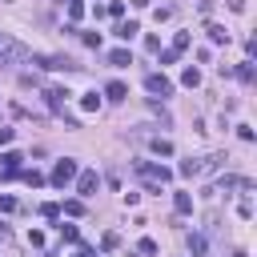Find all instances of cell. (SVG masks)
Returning <instances> with one entry per match:
<instances>
[{"label":"cell","instance_id":"cell-1","mask_svg":"<svg viewBox=\"0 0 257 257\" xmlns=\"http://www.w3.org/2000/svg\"><path fill=\"white\" fill-rule=\"evenodd\" d=\"M137 173H141V177H145V181H149L153 189H161V185H165V181L173 177V173H169L165 165H153V161H137Z\"/></svg>","mask_w":257,"mask_h":257},{"label":"cell","instance_id":"cell-2","mask_svg":"<svg viewBox=\"0 0 257 257\" xmlns=\"http://www.w3.org/2000/svg\"><path fill=\"white\" fill-rule=\"evenodd\" d=\"M145 88H149L153 96H173V80H169L165 72H149V76H145Z\"/></svg>","mask_w":257,"mask_h":257},{"label":"cell","instance_id":"cell-3","mask_svg":"<svg viewBox=\"0 0 257 257\" xmlns=\"http://www.w3.org/2000/svg\"><path fill=\"white\" fill-rule=\"evenodd\" d=\"M72 177H76V161H72V157L56 161V169H52V185H56V189H64V185H68Z\"/></svg>","mask_w":257,"mask_h":257},{"label":"cell","instance_id":"cell-4","mask_svg":"<svg viewBox=\"0 0 257 257\" xmlns=\"http://www.w3.org/2000/svg\"><path fill=\"white\" fill-rule=\"evenodd\" d=\"M96 185H100V177H96L92 169L76 177V193H80V197H92V193H96Z\"/></svg>","mask_w":257,"mask_h":257},{"label":"cell","instance_id":"cell-5","mask_svg":"<svg viewBox=\"0 0 257 257\" xmlns=\"http://www.w3.org/2000/svg\"><path fill=\"white\" fill-rule=\"evenodd\" d=\"M108 64H112V68H128V64H133V52H128V48H112V52H108Z\"/></svg>","mask_w":257,"mask_h":257},{"label":"cell","instance_id":"cell-6","mask_svg":"<svg viewBox=\"0 0 257 257\" xmlns=\"http://www.w3.org/2000/svg\"><path fill=\"white\" fill-rule=\"evenodd\" d=\"M44 96H48V104H52V108H56V112H64V100H68V96H72V92H68V88H48V92H44Z\"/></svg>","mask_w":257,"mask_h":257},{"label":"cell","instance_id":"cell-7","mask_svg":"<svg viewBox=\"0 0 257 257\" xmlns=\"http://www.w3.org/2000/svg\"><path fill=\"white\" fill-rule=\"evenodd\" d=\"M104 96H108V100H124V96H128V84H120V80H108V84H104Z\"/></svg>","mask_w":257,"mask_h":257},{"label":"cell","instance_id":"cell-8","mask_svg":"<svg viewBox=\"0 0 257 257\" xmlns=\"http://www.w3.org/2000/svg\"><path fill=\"white\" fill-rule=\"evenodd\" d=\"M173 209H177L181 217H189V213H193V197H189V193H173Z\"/></svg>","mask_w":257,"mask_h":257},{"label":"cell","instance_id":"cell-9","mask_svg":"<svg viewBox=\"0 0 257 257\" xmlns=\"http://www.w3.org/2000/svg\"><path fill=\"white\" fill-rule=\"evenodd\" d=\"M137 32H141V28H137V20H124V24H116V32H112V36H116V40H133Z\"/></svg>","mask_w":257,"mask_h":257},{"label":"cell","instance_id":"cell-10","mask_svg":"<svg viewBox=\"0 0 257 257\" xmlns=\"http://www.w3.org/2000/svg\"><path fill=\"white\" fill-rule=\"evenodd\" d=\"M205 32H209V40H213V44H229V28H225V24H209Z\"/></svg>","mask_w":257,"mask_h":257},{"label":"cell","instance_id":"cell-11","mask_svg":"<svg viewBox=\"0 0 257 257\" xmlns=\"http://www.w3.org/2000/svg\"><path fill=\"white\" fill-rule=\"evenodd\" d=\"M0 161H4V173H20V161H24V157H20L16 149H8V153H4Z\"/></svg>","mask_w":257,"mask_h":257},{"label":"cell","instance_id":"cell-12","mask_svg":"<svg viewBox=\"0 0 257 257\" xmlns=\"http://www.w3.org/2000/svg\"><path fill=\"white\" fill-rule=\"evenodd\" d=\"M149 149H153L157 157H169V153H173V141H165V137H153V141H149Z\"/></svg>","mask_w":257,"mask_h":257},{"label":"cell","instance_id":"cell-13","mask_svg":"<svg viewBox=\"0 0 257 257\" xmlns=\"http://www.w3.org/2000/svg\"><path fill=\"white\" fill-rule=\"evenodd\" d=\"M181 84H185V88H197V84H201V72H197V68H185V72H181Z\"/></svg>","mask_w":257,"mask_h":257},{"label":"cell","instance_id":"cell-14","mask_svg":"<svg viewBox=\"0 0 257 257\" xmlns=\"http://www.w3.org/2000/svg\"><path fill=\"white\" fill-rule=\"evenodd\" d=\"M80 108H84V112H96V108H100V96H96V92H84V96H80Z\"/></svg>","mask_w":257,"mask_h":257},{"label":"cell","instance_id":"cell-15","mask_svg":"<svg viewBox=\"0 0 257 257\" xmlns=\"http://www.w3.org/2000/svg\"><path fill=\"white\" fill-rule=\"evenodd\" d=\"M185 48H189V32H177V36H173V52H177V56H181V52H185Z\"/></svg>","mask_w":257,"mask_h":257},{"label":"cell","instance_id":"cell-16","mask_svg":"<svg viewBox=\"0 0 257 257\" xmlns=\"http://www.w3.org/2000/svg\"><path fill=\"white\" fill-rule=\"evenodd\" d=\"M20 177H24V185H32V189H36V185H44V177H40V173H36V169H24V173H20Z\"/></svg>","mask_w":257,"mask_h":257},{"label":"cell","instance_id":"cell-17","mask_svg":"<svg viewBox=\"0 0 257 257\" xmlns=\"http://www.w3.org/2000/svg\"><path fill=\"white\" fill-rule=\"evenodd\" d=\"M40 213H44L48 221H56V217H60V205H56V201H44V205H40Z\"/></svg>","mask_w":257,"mask_h":257},{"label":"cell","instance_id":"cell-18","mask_svg":"<svg viewBox=\"0 0 257 257\" xmlns=\"http://www.w3.org/2000/svg\"><path fill=\"white\" fill-rule=\"evenodd\" d=\"M56 229H60L64 241H80V229H76V225H56Z\"/></svg>","mask_w":257,"mask_h":257},{"label":"cell","instance_id":"cell-19","mask_svg":"<svg viewBox=\"0 0 257 257\" xmlns=\"http://www.w3.org/2000/svg\"><path fill=\"white\" fill-rule=\"evenodd\" d=\"M137 249H141V253H145V257H153V253H157V249H161V245H157V241H153V237H141V245H137Z\"/></svg>","mask_w":257,"mask_h":257},{"label":"cell","instance_id":"cell-20","mask_svg":"<svg viewBox=\"0 0 257 257\" xmlns=\"http://www.w3.org/2000/svg\"><path fill=\"white\" fill-rule=\"evenodd\" d=\"M84 16V4L80 0H68V20H80Z\"/></svg>","mask_w":257,"mask_h":257},{"label":"cell","instance_id":"cell-21","mask_svg":"<svg viewBox=\"0 0 257 257\" xmlns=\"http://www.w3.org/2000/svg\"><path fill=\"white\" fill-rule=\"evenodd\" d=\"M189 249H193V257H201V253H205V237H201V233L189 237Z\"/></svg>","mask_w":257,"mask_h":257},{"label":"cell","instance_id":"cell-22","mask_svg":"<svg viewBox=\"0 0 257 257\" xmlns=\"http://www.w3.org/2000/svg\"><path fill=\"white\" fill-rule=\"evenodd\" d=\"M64 213H68V217H80V213H84V205H80V201H68V205H64Z\"/></svg>","mask_w":257,"mask_h":257},{"label":"cell","instance_id":"cell-23","mask_svg":"<svg viewBox=\"0 0 257 257\" xmlns=\"http://www.w3.org/2000/svg\"><path fill=\"white\" fill-rule=\"evenodd\" d=\"M237 213H241V217H245V221H249V217H253V201H249V197H245V201H241V205H237Z\"/></svg>","mask_w":257,"mask_h":257},{"label":"cell","instance_id":"cell-24","mask_svg":"<svg viewBox=\"0 0 257 257\" xmlns=\"http://www.w3.org/2000/svg\"><path fill=\"white\" fill-rule=\"evenodd\" d=\"M100 245H104V249H116V245H120V237H116V233H104V237H100Z\"/></svg>","mask_w":257,"mask_h":257},{"label":"cell","instance_id":"cell-25","mask_svg":"<svg viewBox=\"0 0 257 257\" xmlns=\"http://www.w3.org/2000/svg\"><path fill=\"white\" fill-rule=\"evenodd\" d=\"M12 209H16V197L4 193V197H0V213H12Z\"/></svg>","mask_w":257,"mask_h":257},{"label":"cell","instance_id":"cell-26","mask_svg":"<svg viewBox=\"0 0 257 257\" xmlns=\"http://www.w3.org/2000/svg\"><path fill=\"white\" fill-rule=\"evenodd\" d=\"M84 44L88 48H100V32H84Z\"/></svg>","mask_w":257,"mask_h":257},{"label":"cell","instance_id":"cell-27","mask_svg":"<svg viewBox=\"0 0 257 257\" xmlns=\"http://www.w3.org/2000/svg\"><path fill=\"white\" fill-rule=\"evenodd\" d=\"M12 137H16L12 128H0V145H12Z\"/></svg>","mask_w":257,"mask_h":257},{"label":"cell","instance_id":"cell-28","mask_svg":"<svg viewBox=\"0 0 257 257\" xmlns=\"http://www.w3.org/2000/svg\"><path fill=\"white\" fill-rule=\"evenodd\" d=\"M229 8L233 12H245V0H229Z\"/></svg>","mask_w":257,"mask_h":257},{"label":"cell","instance_id":"cell-29","mask_svg":"<svg viewBox=\"0 0 257 257\" xmlns=\"http://www.w3.org/2000/svg\"><path fill=\"white\" fill-rule=\"evenodd\" d=\"M233 257H249V253H245V249H237V253H233Z\"/></svg>","mask_w":257,"mask_h":257},{"label":"cell","instance_id":"cell-30","mask_svg":"<svg viewBox=\"0 0 257 257\" xmlns=\"http://www.w3.org/2000/svg\"><path fill=\"white\" fill-rule=\"evenodd\" d=\"M0 237H4V225H0Z\"/></svg>","mask_w":257,"mask_h":257}]
</instances>
